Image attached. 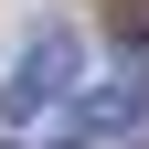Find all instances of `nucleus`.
I'll list each match as a JSON object with an SVG mask.
<instances>
[{
  "label": "nucleus",
  "instance_id": "nucleus-1",
  "mask_svg": "<svg viewBox=\"0 0 149 149\" xmlns=\"http://www.w3.org/2000/svg\"><path fill=\"white\" fill-rule=\"evenodd\" d=\"M74 64H85V43H74L64 22H43V32H32V43H22V64L0 74V128H32V117H43V107H64L74 85H85V74H74Z\"/></svg>",
  "mask_w": 149,
  "mask_h": 149
},
{
  "label": "nucleus",
  "instance_id": "nucleus-2",
  "mask_svg": "<svg viewBox=\"0 0 149 149\" xmlns=\"http://www.w3.org/2000/svg\"><path fill=\"white\" fill-rule=\"evenodd\" d=\"M128 128H149V53H128L107 85H85V149L128 139Z\"/></svg>",
  "mask_w": 149,
  "mask_h": 149
},
{
  "label": "nucleus",
  "instance_id": "nucleus-3",
  "mask_svg": "<svg viewBox=\"0 0 149 149\" xmlns=\"http://www.w3.org/2000/svg\"><path fill=\"white\" fill-rule=\"evenodd\" d=\"M53 149H85V139H53Z\"/></svg>",
  "mask_w": 149,
  "mask_h": 149
}]
</instances>
